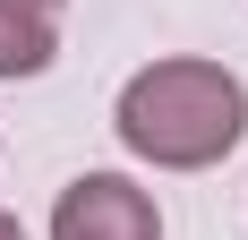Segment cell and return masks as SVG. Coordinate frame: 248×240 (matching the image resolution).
Segmentation results:
<instances>
[{
  "instance_id": "4",
  "label": "cell",
  "mask_w": 248,
  "mask_h": 240,
  "mask_svg": "<svg viewBox=\"0 0 248 240\" xmlns=\"http://www.w3.org/2000/svg\"><path fill=\"white\" fill-rule=\"evenodd\" d=\"M0 240H26V223H17V215H0Z\"/></svg>"
},
{
  "instance_id": "2",
  "label": "cell",
  "mask_w": 248,
  "mask_h": 240,
  "mask_svg": "<svg viewBox=\"0 0 248 240\" xmlns=\"http://www.w3.org/2000/svg\"><path fill=\"white\" fill-rule=\"evenodd\" d=\"M51 240H163V215L128 171H77L51 206Z\"/></svg>"
},
{
  "instance_id": "3",
  "label": "cell",
  "mask_w": 248,
  "mask_h": 240,
  "mask_svg": "<svg viewBox=\"0 0 248 240\" xmlns=\"http://www.w3.org/2000/svg\"><path fill=\"white\" fill-rule=\"evenodd\" d=\"M69 0H0V77H43L60 51Z\"/></svg>"
},
{
  "instance_id": "1",
  "label": "cell",
  "mask_w": 248,
  "mask_h": 240,
  "mask_svg": "<svg viewBox=\"0 0 248 240\" xmlns=\"http://www.w3.org/2000/svg\"><path fill=\"white\" fill-rule=\"evenodd\" d=\"M120 146L154 171H205L223 163L231 146L248 137V86L223 60H146V69L120 86V112H111Z\"/></svg>"
}]
</instances>
